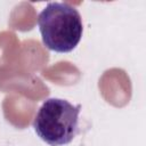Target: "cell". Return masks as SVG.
I'll list each match as a JSON object with an SVG mask.
<instances>
[{
    "instance_id": "cell-1",
    "label": "cell",
    "mask_w": 146,
    "mask_h": 146,
    "mask_svg": "<svg viewBox=\"0 0 146 146\" xmlns=\"http://www.w3.org/2000/svg\"><path fill=\"white\" fill-rule=\"evenodd\" d=\"M42 43L56 52H70L79 44L82 18L78 9L66 2H49L38 16Z\"/></svg>"
},
{
    "instance_id": "cell-2",
    "label": "cell",
    "mask_w": 146,
    "mask_h": 146,
    "mask_svg": "<svg viewBox=\"0 0 146 146\" xmlns=\"http://www.w3.org/2000/svg\"><path fill=\"white\" fill-rule=\"evenodd\" d=\"M81 105L66 99L48 98L42 103L33 120L36 135L50 146H63L73 140L79 131Z\"/></svg>"
}]
</instances>
